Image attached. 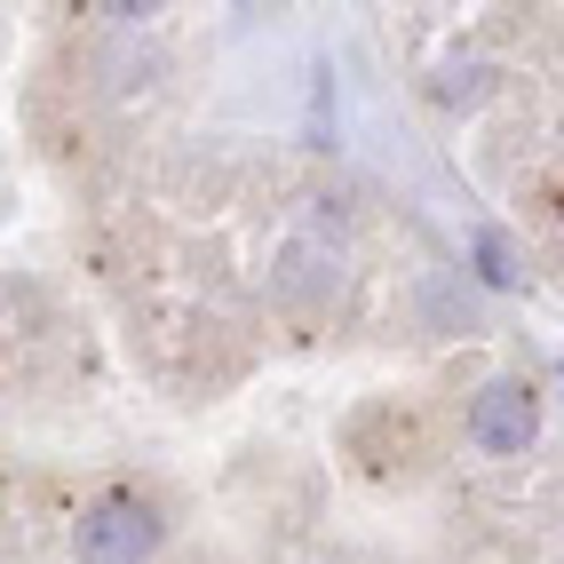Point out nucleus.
<instances>
[{"label":"nucleus","instance_id":"nucleus-1","mask_svg":"<svg viewBox=\"0 0 564 564\" xmlns=\"http://www.w3.org/2000/svg\"><path fill=\"white\" fill-rule=\"evenodd\" d=\"M72 549H80V564H152V549H160V509L135 501V494H104V501L80 509Z\"/></svg>","mask_w":564,"mask_h":564},{"label":"nucleus","instance_id":"nucleus-2","mask_svg":"<svg viewBox=\"0 0 564 564\" xmlns=\"http://www.w3.org/2000/svg\"><path fill=\"white\" fill-rule=\"evenodd\" d=\"M533 437H541L533 382H524V373H494V382L469 398V445H477V454H494V462H517Z\"/></svg>","mask_w":564,"mask_h":564},{"label":"nucleus","instance_id":"nucleus-3","mask_svg":"<svg viewBox=\"0 0 564 564\" xmlns=\"http://www.w3.org/2000/svg\"><path fill=\"white\" fill-rule=\"evenodd\" d=\"M469 254H477V279H485V286H524V271H517V254H509L501 231H477Z\"/></svg>","mask_w":564,"mask_h":564},{"label":"nucleus","instance_id":"nucleus-4","mask_svg":"<svg viewBox=\"0 0 564 564\" xmlns=\"http://www.w3.org/2000/svg\"><path fill=\"white\" fill-rule=\"evenodd\" d=\"M556 373H564V358H556Z\"/></svg>","mask_w":564,"mask_h":564}]
</instances>
